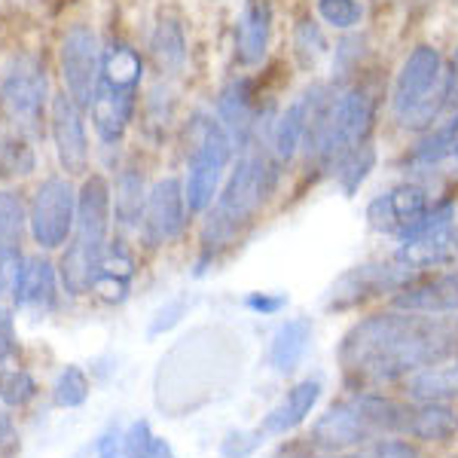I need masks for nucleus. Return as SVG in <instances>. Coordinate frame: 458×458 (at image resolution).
Masks as SVG:
<instances>
[{
  "label": "nucleus",
  "mask_w": 458,
  "mask_h": 458,
  "mask_svg": "<svg viewBox=\"0 0 458 458\" xmlns=\"http://www.w3.org/2000/svg\"><path fill=\"white\" fill-rule=\"evenodd\" d=\"M49 98V77L47 64L31 53L13 58L0 73V114L21 135H40Z\"/></svg>",
  "instance_id": "20e7f679"
},
{
  "label": "nucleus",
  "mask_w": 458,
  "mask_h": 458,
  "mask_svg": "<svg viewBox=\"0 0 458 458\" xmlns=\"http://www.w3.org/2000/svg\"><path fill=\"white\" fill-rule=\"evenodd\" d=\"M293 174L266 147L235 157L224 187L208 211L199 217V263L196 276H205L233 245L245 239L248 229L260 224L272 202L284 196Z\"/></svg>",
  "instance_id": "f03ea898"
},
{
  "label": "nucleus",
  "mask_w": 458,
  "mask_h": 458,
  "mask_svg": "<svg viewBox=\"0 0 458 458\" xmlns=\"http://www.w3.org/2000/svg\"><path fill=\"white\" fill-rule=\"evenodd\" d=\"M318 89H321V77H309L300 89L287 92L284 105L269 129V138H266V144H263L291 174L297 172L300 150H302V141H306L309 120H312Z\"/></svg>",
  "instance_id": "9b49d317"
},
{
  "label": "nucleus",
  "mask_w": 458,
  "mask_h": 458,
  "mask_svg": "<svg viewBox=\"0 0 458 458\" xmlns=\"http://www.w3.org/2000/svg\"><path fill=\"white\" fill-rule=\"evenodd\" d=\"M187 309H190V300H187V297L168 300L165 306H159V309H157V315H153L150 327H147V336L157 339V336H162V334H168V330L181 324V318L187 315Z\"/></svg>",
  "instance_id": "f704fd0d"
},
{
  "label": "nucleus",
  "mask_w": 458,
  "mask_h": 458,
  "mask_svg": "<svg viewBox=\"0 0 458 458\" xmlns=\"http://www.w3.org/2000/svg\"><path fill=\"white\" fill-rule=\"evenodd\" d=\"M318 458H367V455H349V453H327V455H318Z\"/></svg>",
  "instance_id": "37998d69"
},
{
  "label": "nucleus",
  "mask_w": 458,
  "mask_h": 458,
  "mask_svg": "<svg viewBox=\"0 0 458 458\" xmlns=\"http://www.w3.org/2000/svg\"><path fill=\"white\" fill-rule=\"evenodd\" d=\"M55 293H58V269L47 257L34 254L25 257L21 276L13 293V302L19 309H31V312H53L55 309Z\"/></svg>",
  "instance_id": "4be33fe9"
},
{
  "label": "nucleus",
  "mask_w": 458,
  "mask_h": 458,
  "mask_svg": "<svg viewBox=\"0 0 458 458\" xmlns=\"http://www.w3.org/2000/svg\"><path fill=\"white\" fill-rule=\"evenodd\" d=\"M49 135H53L62 172L68 177H86L89 159H92V147H89L86 131V107H80L68 92L53 95V105H49Z\"/></svg>",
  "instance_id": "ddd939ff"
},
{
  "label": "nucleus",
  "mask_w": 458,
  "mask_h": 458,
  "mask_svg": "<svg viewBox=\"0 0 458 458\" xmlns=\"http://www.w3.org/2000/svg\"><path fill=\"white\" fill-rule=\"evenodd\" d=\"M278 0H242L233 21V62L239 71H263L278 47Z\"/></svg>",
  "instance_id": "1a4fd4ad"
},
{
  "label": "nucleus",
  "mask_w": 458,
  "mask_h": 458,
  "mask_svg": "<svg viewBox=\"0 0 458 458\" xmlns=\"http://www.w3.org/2000/svg\"><path fill=\"white\" fill-rule=\"evenodd\" d=\"M376 437H379V431L373 428V422L367 419V412L360 410V403L354 397L334 403L309 431V443L315 449H321V453H345V449L360 446V443Z\"/></svg>",
  "instance_id": "2eb2a0df"
},
{
  "label": "nucleus",
  "mask_w": 458,
  "mask_h": 458,
  "mask_svg": "<svg viewBox=\"0 0 458 458\" xmlns=\"http://www.w3.org/2000/svg\"><path fill=\"white\" fill-rule=\"evenodd\" d=\"M391 257L403 263L406 269L419 272V276H434V272H446L458 266V220L437 233L419 235L410 242H397L391 248Z\"/></svg>",
  "instance_id": "dca6fc26"
},
{
  "label": "nucleus",
  "mask_w": 458,
  "mask_h": 458,
  "mask_svg": "<svg viewBox=\"0 0 458 458\" xmlns=\"http://www.w3.org/2000/svg\"><path fill=\"white\" fill-rule=\"evenodd\" d=\"M458 434V412L449 403H416L412 401V416L406 437L425 443H449Z\"/></svg>",
  "instance_id": "bb28decb"
},
{
  "label": "nucleus",
  "mask_w": 458,
  "mask_h": 458,
  "mask_svg": "<svg viewBox=\"0 0 458 458\" xmlns=\"http://www.w3.org/2000/svg\"><path fill=\"white\" fill-rule=\"evenodd\" d=\"M153 443H157V437H153L150 422H147V419H138V422H131L125 428L123 453H125V458H147L153 449Z\"/></svg>",
  "instance_id": "72a5a7b5"
},
{
  "label": "nucleus",
  "mask_w": 458,
  "mask_h": 458,
  "mask_svg": "<svg viewBox=\"0 0 458 458\" xmlns=\"http://www.w3.org/2000/svg\"><path fill=\"white\" fill-rule=\"evenodd\" d=\"M266 434L257 428V431H229L224 440H220V455L224 458H250L257 449L263 446Z\"/></svg>",
  "instance_id": "473e14b6"
},
{
  "label": "nucleus",
  "mask_w": 458,
  "mask_h": 458,
  "mask_svg": "<svg viewBox=\"0 0 458 458\" xmlns=\"http://www.w3.org/2000/svg\"><path fill=\"white\" fill-rule=\"evenodd\" d=\"M440 193L443 190H434L422 181H412V177H394L388 187L376 190L367 199V226H370V233L382 235V239L401 242L422 220V214L431 208Z\"/></svg>",
  "instance_id": "39448f33"
},
{
  "label": "nucleus",
  "mask_w": 458,
  "mask_h": 458,
  "mask_svg": "<svg viewBox=\"0 0 458 458\" xmlns=\"http://www.w3.org/2000/svg\"><path fill=\"white\" fill-rule=\"evenodd\" d=\"M446 53H449V64H453L455 73H458V40L453 43V47H446Z\"/></svg>",
  "instance_id": "79ce46f5"
},
{
  "label": "nucleus",
  "mask_w": 458,
  "mask_h": 458,
  "mask_svg": "<svg viewBox=\"0 0 458 458\" xmlns=\"http://www.w3.org/2000/svg\"><path fill=\"white\" fill-rule=\"evenodd\" d=\"M367 458H419V453H416V446H412V443H406L401 437H394V434H388V437H382L379 443H376Z\"/></svg>",
  "instance_id": "e433bc0d"
},
{
  "label": "nucleus",
  "mask_w": 458,
  "mask_h": 458,
  "mask_svg": "<svg viewBox=\"0 0 458 458\" xmlns=\"http://www.w3.org/2000/svg\"><path fill=\"white\" fill-rule=\"evenodd\" d=\"M312 321L309 318H287L276 327V334H272V343H269V364L276 373H293L297 367L302 364V358H306L309 352V343H312Z\"/></svg>",
  "instance_id": "b1692460"
},
{
  "label": "nucleus",
  "mask_w": 458,
  "mask_h": 458,
  "mask_svg": "<svg viewBox=\"0 0 458 458\" xmlns=\"http://www.w3.org/2000/svg\"><path fill=\"white\" fill-rule=\"evenodd\" d=\"M89 397V376L80 370L77 364H68L55 379L53 388V401L55 406H64V410H73V406H83Z\"/></svg>",
  "instance_id": "7c9ffc66"
},
{
  "label": "nucleus",
  "mask_w": 458,
  "mask_h": 458,
  "mask_svg": "<svg viewBox=\"0 0 458 458\" xmlns=\"http://www.w3.org/2000/svg\"><path fill=\"white\" fill-rule=\"evenodd\" d=\"M147 458H177V455H174L172 443L157 437V443H153V449H150V455H147Z\"/></svg>",
  "instance_id": "a19ab883"
},
{
  "label": "nucleus",
  "mask_w": 458,
  "mask_h": 458,
  "mask_svg": "<svg viewBox=\"0 0 458 458\" xmlns=\"http://www.w3.org/2000/svg\"><path fill=\"white\" fill-rule=\"evenodd\" d=\"M406 397L416 403H449L458 401V354L425 367L406 379Z\"/></svg>",
  "instance_id": "a878e982"
},
{
  "label": "nucleus",
  "mask_w": 458,
  "mask_h": 458,
  "mask_svg": "<svg viewBox=\"0 0 458 458\" xmlns=\"http://www.w3.org/2000/svg\"><path fill=\"white\" fill-rule=\"evenodd\" d=\"M19 453V431L10 416L0 412V458H13Z\"/></svg>",
  "instance_id": "58836bf2"
},
{
  "label": "nucleus",
  "mask_w": 458,
  "mask_h": 458,
  "mask_svg": "<svg viewBox=\"0 0 458 458\" xmlns=\"http://www.w3.org/2000/svg\"><path fill=\"white\" fill-rule=\"evenodd\" d=\"M28 229V208L19 193L0 190V254H21Z\"/></svg>",
  "instance_id": "c85d7f7f"
},
{
  "label": "nucleus",
  "mask_w": 458,
  "mask_h": 458,
  "mask_svg": "<svg viewBox=\"0 0 458 458\" xmlns=\"http://www.w3.org/2000/svg\"><path fill=\"white\" fill-rule=\"evenodd\" d=\"M141 98H144V92L114 86L98 77L92 105H89L86 114H89V120H92V129H95V135H98V141L105 144L107 150L123 147L138 110H141Z\"/></svg>",
  "instance_id": "4468645a"
},
{
  "label": "nucleus",
  "mask_w": 458,
  "mask_h": 458,
  "mask_svg": "<svg viewBox=\"0 0 458 458\" xmlns=\"http://www.w3.org/2000/svg\"><path fill=\"white\" fill-rule=\"evenodd\" d=\"M101 58H105V43L89 25H71L58 47V71H62L64 92L77 101L80 107L92 105L95 86L101 77Z\"/></svg>",
  "instance_id": "9d476101"
},
{
  "label": "nucleus",
  "mask_w": 458,
  "mask_h": 458,
  "mask_svg": "<svg viewBox=\"0 0 458 458\" xmlns=\"http://www.w3.org/2000/svg\"><path fill=\"white\" fill-rule=\"evenodd\" d=\"M193 220L196 217L187 205V193H183V177L162 174L150 183L144 217H141V226H138V239L150 250L168 248L187 235Z\"/></svg>",
  "instance_id": "0eeeda50"
},
{
  "label": "nucleus",
  "mask_w": 458,
  "mask_h": 458,
  "mask_svg": "<svg viewBox=\"0 0 458 458\" xmlns=\"http://www.w3.org/2000/svg\"><path fill=\"white\" fill-rule=\"evenodd\" d=\"M379 165H382V138L379 141H367L345 153V157L336 162L334 174H330V183H334L345 199H354L370 183V177L379 172Z\"/></svg>",
  "instance_id": "393cba45"
},
{
  "label": "nucleus",
  "mask_w": 458,
  "mask_h": 458,
  "mask_svg": "<svg viewBox=\"0 0 458 458\" xmlns=\"http://www.w3.org/2000/svg\"><path fill=\"white\" fill-rule=\"evenodd\" d=\"M135 250L129 248V242L116 239L110 242L105 248V254H101L98 266H95V276H92V287H89V293H95L101 302H107V306H120V302L129 300L131 293V284H135Z\"/></svg>",
  "instance_id": "aec40b11"
},
{
  "label": "nucleus",
  "mask_w": 458,
  "mask_h": 458,
  "mask_svg": "<svg viewBox=\"0 0 458 458\" xmlns=\"http://www.w3.org/2000/svg\"><path fill=\"white\" fill-rule=\"evenodd\" d=\"M388 306L406 309L419 315H437V318H455L458 315V266L446 272L422 276L419 282L403 287L401 293L388 300Z\"/></svg>",
  "instance_id": "f3484780"
},
{
  "label": "nucleus",
  "mask_w": 458,
  "mask_h": 458,
  "mask_svg": "<svg viewBox=\"0 0 458 458\" xmlns=\"http://www.w3.org/2000/svg\"><path fill=\"white\" fill-rule=\"evenodd\" d=\"M318 397H321V382H318V379L297 382V386L287 391L284 401L278 403L276 410H272L269 416L260 422V431L266 434V437H282V434L300 428L302 422H306L309 412L315 410Z\"/></svg>",
  "instance_id": "5701e85b"
},
{
  "label": "nucleus",
  "mask_w": 458,
  "mask_h": 458,
  "mask_svg": "<svg viewBox=\"0 0 458 458\" xmlns=\"http://www.w3.org/2000/svg\"><path fill=\"white\" fill-rule=\"evenodd\" d=\"M16 324H13V312L10 309L0 306V364H6V360L16 354Z\"/></svg>",
  "instance_id": "4c0bfd02"
},
{
  "label": "nucleus",
  "mask_w": 458,
  "mask_h": 458,
  "mask_svg": "<svg viewBox=\"0 0 458 458\" xmlns=\"http://www.w3.org/2000/svg\"><path fill=\"white\" fill-rule=\"evenodd\" d=\"M376 68H382L379 47H376L373 28L367 25V28H360V31L334 37V53H330V62H327V68H324V77L334 86H343Z\"/></svg>",
  "instance_id": "a211bd4d"
},
{
  "label": "nucleus",
  "mask_w": 458,
  "mask_h": 458,
  "mask_svg": "<svg viewBox=\"0 0 458 458\" xmlns=\"http://www.w3.org/2000/svg\"><path fill=\"white\" fill-rule=\"evenodd\" d=\"M453 354H458V324L453 318L388 306L354 321L339 343L336 358L352 386L376 391L406 382Z\"/></svg>",
  "instance_id": "f257e3e1"
},
{
  "label": "nucleus",
  "mask_w": 458,
  "mask_h": 458,
  "mask_svg": "<svg viewBox=\"0 0 458 458\" xmlns=\"http://www.w3.org/2000/svg\"><path fill=\"white\" fill-rule=\"evenodd\" d=\"M114 226L116 233L123 235H135L138 226H141L144 217V205H147V193H150V183L144 177V168L138 162H125L116 172L114 183Z\"/></svg>",
  "instance_id": "412c9836"
},
{
  "label": "nucleus",
  "mask_w": 458,
  "mask_h": 458,
  "mask_svg": "<svg viewBox=\"0 0 458 458\" xmlns=\"http://www.w3.org/2000/svg\"><path fill=\"white\" fill-rule=\"evenodd\" d=\"M287 293H276V291H250L245 297V309L254 315L272 318V315H282L287 309Z\"/></svg>",
  "instance_id": "c9c22d12"
},
{
  "label": "nucleus",
  "mask_w": 458,
  "mask_h": 458,
  "mask_svg": "<svg viewBox=\"0 0 458 458\" xmlns=\"http://www.w3.org/2000/svg\"><path fill=\"white\" fill-rule=\"evenodd\" d=\"M419 272L406 269L403 263H397L394 257H382V260H367L352 266L349 272L336 278L330 287L324 306L330 312H349L358 309L370 300H391L394 293H401L403 287H410L412 282H419Z\"/></svg>",
  "instance_id": "423d86ee"
},
{
  "label": "nucleus",
  "mask_w": 458,
  "mask_h": 458,
  "mask_svg": "<svg viewBox=\"0 0 458 458\" xmlns=\"http://www.w3.org/2000/svg\"><path fill=\"white\" fill-rule=\"evenodd\" d=\"M190 37H187V25H183L177 16H159L157 25L150 28V37H147V62L153 64L157 77L165 80H181L190 68Z\"/></svg>",
  "instance_id": "6ab92c4d"
},
{
  "label": "nucleus",
  "mask_w": 458,
  "mask_h": 458,
  "mask_svg": "<svg viewBox=\"0 0 458 458\" xmlns=\"http://www.w3.org/2000/svg\"><path fill=\"white\" fill-rule=\"evenodd\" d=\"M37 379L28 370H0V401L10 406H25L37 397Z\"/></svg>",
  "instance_id": "2f4dec72"
},
{
  "label": "nucleus",
  "mask_w": 458,
  "mask_h": 458,
  "mask_svg": "<svg viewBox=\"0 0 458 458\" xmlns=\"http://www.w3.org/2000/svg\"><path fill=\"white\" fill-rule=\"evenodd\" d=\"M309 4L334 37L370 25V4L367 0H309Z\"/></svg>",
  "instance_id": "cd10ccee"
},
{
  "label": "nucleus",
  "mask_w": 458,
  "mask_h": 458,
  "mask_svg": "<svg viewBox=\"0 0 458 458\" xmlns=\"http://www.w3.org/2000/svg\"><path fill=\"white\" fill-rule=\"evenodd\" d=\"M95 453H98V458H125L123 453V434L120 431H105L98 437V446H95Z\"/></svg>",
  "instance_id": "ea45409f"
},
{
  "label": "nucleus",
  "mask_w": 458,
  "mask_h": 458,
  "mask_svg": "<svg viewBox=\"0 0 458 458\" xmlns=\"http://www.w3.org/2000/svg\"><path fill=\"white\" fill-rule=\"evenodd\" d=\"M37 165V157L28 144V135H21L10 125H0V177H25Z\"/></svg>",
  "instance_id": "c756f323"
},
{
  "label": "nucleus",
  "mask_w": 458,
  "mask_h": 458,
  "mask_svg": "<svg viewBox=\"0 0 458 458\" xmlns=\"http://www.w3.org/2000/svg\"><path fill=\"white\" fill-rule=\"evenodd\" d=\"M77 226V190L71 177H43L28 205V229L34 245L55 250L73 235Z\"/></svg>",
  "instance_id": "6e6552de"
},
{
  "label": "nucleus",
  "mask_w": 458,
  "mask_h": 458,
  "mask_svg": "<svg viewBox=\"0 0 458 458\" xmlns=\"http://www.w3.org/2000/svg\"><path fill=\"white\" fill-rule=\"evenodd\" d=\"M183 144V193L187 205L199 220L214 205L224 187L229 168L235 162V147L229 141L224 123L208 107H193L181 123Z\"/></svg>",
  "instance_id": "7ed1b4c3"
},
{
  "label": "nucleus",
  "mask_w": 458,
  "mask_h": 458,
  "mask_svg": "<svg viewBox=\"0 0 458 458\" xmlns=\"http://www.w3.org/2000/svg\"><path fill=\"white\" fill-rule=\"evenodd\" d=\"M334 53V34L315 16L309 0H297L287 10V62L293 73L302 77H321Z\"/></svg>",
  "instance_id": "f8f14e48"
}]
</instances>
